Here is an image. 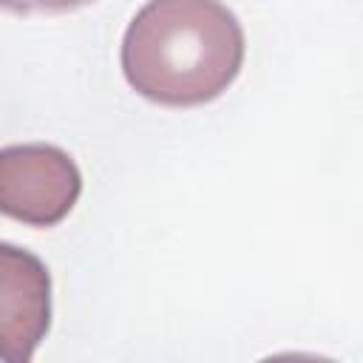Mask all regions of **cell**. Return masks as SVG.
I'll list each match as a JSON object with an SVG mask.
<instances>
[{
    "instance_id": "3",
    "label": "cell",
    "mask_w": 363,
    "mask_h": 363,
    "mask_svg": "<svg viewBox=\"0 0 363 363\" xmlns=\"http://www.w3.org/2000/svg\"><path fill=\"white\" fill-rule=\"evenodd\" d=\"M51 329V272L40 255L0 241V360L28 363Z\"/></svg>"
},
{
    "instance_id": "2",
    "label": "cell",
    "mask_w": 363,
    "mask_h": 363,
    "mask_svg": "<svg viewBox=\"0 0 363 363\" xmlns=\"http://www.w3.org/2000/svg\"><path fill=\"white\" fill-rule=\"evenodd\" d=\"M82 173L57 145L0 147V216L28 227H54L79 201Z\"/></svg>"
},
{
    "instance_id": "4",
    "label": "cell",
    "mask_w": 363,
    "mask_h": 363,
    "mask_svg": "<svg viewBox=\"0 0 363 363\" xmlns=\"http://www.w3.org/2000/svg\"><path fill=\"white\" fill-rule=\"evenodd\" d=\"M94 0H0V11L9 14H62Z\"/></svg>"
},
{
    "instance_id": "1",
    "label": "cell",
    "mask_w": 363,
    "mask_h": 363,
    "mask_svg": "<svg viewBox=\"0 0 363 363\" xmlns=\"http://www.w3.org/2000/svg\"><path fill=\"white\" fill-rule=\"evenodd\" d=\"M244 54V28L221 0H147L119 45L128 85L167 108L218 99L241 74Z\"/></svg>"
}]
</instances>
